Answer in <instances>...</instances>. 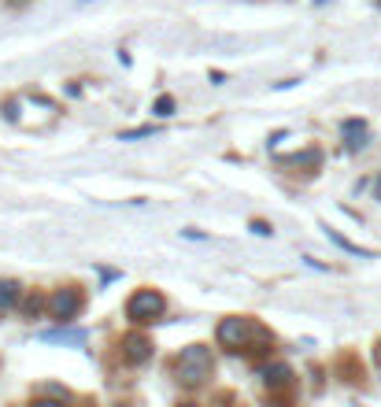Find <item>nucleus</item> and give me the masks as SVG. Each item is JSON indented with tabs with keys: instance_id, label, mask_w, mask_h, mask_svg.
Listing matches in <instances>:
<instances>
[{
	"instance_id": "obj_1",
	"label": "nucleus",
	"mask_w": 381,
	"mask_h": 407,
	"mask_svg": "<svg viewBox=\"0 0 381 407\" xmlns=\"http://www.w3.org/2000/svg\"><path fill=\"white\" fill-rule=\"evenodd\" d=\"M211 370H215V359H211L208 345H189L174 359V378H178L185 389H200V385L211 378Z\"/></svg>"
},
{
	"instance_id": "obj_2",
	"label": "nucleus",
	"mask_w": 381,
	"mask_h": 407,
	"mask_svg": "<svg viewBox=\"0 0 381 407\" xmlns=\"http://www.w3.org/2000/svg\"><path fill=\"white\" fill-rule=\"evenodd\" d=\"M163 311H167V300H163V293H156V289H137V293L130 296V304H126V318L134 326L156 323Z\"/></svg>"
},
{
	"instance_id": "obj_3",
	"label": "nucleus",
	"mask_w": 381,
	"mask_h": 407,
	"mask_svg": "<svg viewBox=\"0 0 381 407\" xmlns=\"http://www.w3.org/2000/svg\"><path fill=\"white\" fill-rule=\"evenodd\" d=\"M259 334H263V329H259V326L252 323V318H237V315L222 318L219 329H215L219 345H222V348H230V352H241V348H248V341L259 337Z\"/></svg>"
},
{
	"instance_id": "obj_4",
	"label": "nucleus",
	"mask_w": 381,
	"mask_h": 407,
	"mask_svg": "<svg viewBox=\"0 0 381 407\" xmlns=\"http://www.w3.org/2000/svg\"><path fill=\"white\" fill-rule=\"evenodd\" d=\"M78 311H82L78 289H56V293L48 296V315L56 318V323H71V318H78Z\"/></svg>"
},
{
	"instance_id": "obj_5",
	"label": "nucleus",
	"mask_w": 381,
	"mask_h": 407,
	"mask_svg": "<svg viewBox=\"0 0 381 407\" xmlns=\"http://www.w3.org/2000/svg\"><path fill=\"white\" fill-rule=\"evenodd\" d=\"M123 356H126V363H145V359L152 356V341H148L145 334L123 337Z\"/></svg>"
},
{
	"instance_id": "obj_6",
	"label": "nucleus",
	"mask_w": 381,
	"mask_h": 407,
	"mask_svg": "<svg viewBox=\"0 0 381 407\" xmlns=\"http://www.w3.org/2000/svg\"><path fill=\"white\" fill-rule=\"evenodd\" d=\"M289 381H292V370L285 367V363H278V367H267V370H263V385H267V389H285Z\"/></svg>"
},
{
	"instance_id": "obj_7",
	"label": "nucleus",
	"mask_w": 381,
	"mask_h": 407,
	"mask_svg": "<svg viewBox=\"0 0 381 407\" xmlns=\"http://www.w3.org/2000/svg\"><path fill=\"white\" fill-rule=\"evenodd\" d=\"M19 296H23V285L19 282H12V278H4V282H0V307H15L19 304Z\"/></svg>"
},
{
	"instance_id": "obj_8",
	"label": "nucleus",
	"mask_w": 381,
	"mask_h": 407,
	"mask_svg": "<svg viewBox=\"0 0 381 407\" xmlns=\"http://www.w3.org/2000/svg\"><path fill=\"white\" fill-rule=\"evenodd\" d=\"M344 134H348V148H363V145H366V123L348 119V123H344Z\"/></svg>"
},
{
	"instance_id": "obj_9",
	"label": "nucleus",
	"mask_w": 381,
	"mask_h": 407,
	"mask_svg": "<svg viewBox=\"0 0 381 407\" xmlns=\"http://www.w3.org/2000/svg\"><path fill=\"white\" fill-rule=\"evenodd\" d=\"M45 341H67V345H82L85 334H82V329H56V334H45Z\"/></svg>"
},
{
	"instance_id": "obj_10",
	"label": "nucleus",
	"mask_w": 381,
	"mask_h": 407,
	"mask_svg": "<svg viewBox=\"0 0 381 407\" xmlns=\"http://www.w3.org/2000/svg\"><path fill=\"white\" fill-rule=\"evenodd\" d=\"M156 115H159V119L174 115V100H170V96H159V100H156Z\"/></svg>"
},
{
	"instance_id": "obj_11",
	"label": "nucleus",
	"mask_w": 381,
	"mask_h": 407,
	"mask_svg": "<svg viewBox=\"0 0 381 407\" xmlns=\"http://www.w3.org/2000/svg\"><path fill=\"white\" fill-rule=\"evenodd\" d=\"M45 304H48V300H41V296H30V300H26V315L34 318V315H37V311H41V307H45Z\"/></svg>"
},
{
	"instance_id": "obj_12",
	"label": "nucleus",
	"mask_w": 381,
	"mask_h": 407,
	"mask_svg": "<svg viewBox=\"0 0 381 407\" xmlns=\"http://www.w3.org/2000/svg\"><path fill=\"white\" fill-rule=\"evenodd\" d=\"M148 134H152V126H141V130H126L123 141H134V137H148Z\"/></svg>"
},
{
	"instance_id": "obj_13",
	"label": "nucleus",
	"mask_w": 381,
	"mask_h": 407,
	"mask_svg": "<svg viewBox=\"0 0 381 407\" xmlns=\"http://www.w3.org/2000/svg\"><path fill=\"white\" fill-rule=\"evenodd\" d=\"M252 230L259 233V237H267V233H270V226H267V222H252Z\"/></svg>"
}]
</instances>
